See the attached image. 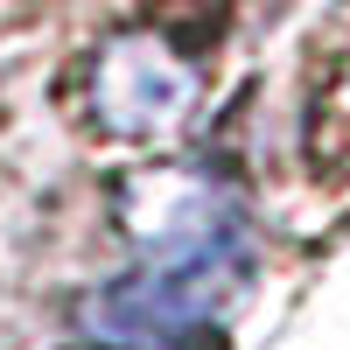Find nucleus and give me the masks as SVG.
I'll return each instance as SVG.
<instances>
[{
    "label": "nucleus",
    "mask_w": 350,
    "mask_h": 350,
    "mask_svg": "<svg viewBox=\"0 0 350 350\" xmlns=\"http://www.w3.org/2000/svg\"><path fill=\"white\" fill-rule=\"evenodd\" d=\"M245 295V252L211 259H148L133 280H112L84 301L92 343L148 350V343H196L211 336Z\"/></svg>",
    "instance_id": "f257e3e1"
},
{
    "label": "nucleus",
    "mask_w": 350,
    "mask_h": 350,
    "mask_svg": "<svg viewBox=\"0 0 350 350\" xmlns=\"http://www.w3.org/2000/svg\"><path fill=\"white\" fill-rule=\"evenodd\" d=\"M120 224L140 259H211L245 252L239 203L203 168H133L120 183Z\"/></svg>",
    "instance_id": "f03ea898"
},
{
    "label": "nucleus",
    "mask_w": 350,
    "mask_h": 350,
    "mask_svg": "<svg viewBox=\"0 0 350 350\" xmlns=\"http://www.w3.org/2000/svg\"><path fill=\"white\" fill-rule=\"evenodd\" d=\"M196 105V64L161 36H120L92 64V112L120 140H168Z\"/></svg>",
    "instance_id": "7ed1b4c3"
},
{
    "label": "nucleus",
    "mask_w": 350,
    "mask_h": 350,
    "mask_svg": "<svg viewBox=\"0 0 350 350\" xmlns=\"http://www.w3.org/2000/svg\"><path fill=\"white\" fill-rule=\"evenodd\" d=\"M92 350H112V343H92Z\"/></svg>",
    "instance_id": "20e7f679"
}]
</instances>
